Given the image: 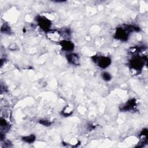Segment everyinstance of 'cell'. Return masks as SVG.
I'll return each instance as SVG.
<instances>
[{
  "instance_id": "6da1fadb",
  "label": "cell",
  "mask_w": 148,
  "mask_h": 148,
  "mask_svg": "<svg viewBox=\"0 0 148 148\" xmlns=\"http://www.w3.org/2000/svg\"><path fill=\"white\" fill-rule=\"evenodd\" d=\"M92 58L93 61L97 64V65L102 68L108 67L111 63V60L109 57L94 56Z\"/></svg>"
},
{
  "instance_id": "7a4b0ae2",
  "label": "cell",
  "mask_w": 148,
  "mask_h": 148,
  "mask_svg": "<svg viewBox=\"0 0 148 148\" xmlns=\"http://www.w3.org/2000/svg\"><path fill=\"white\" fill-rule=\"evenodd\" d=\"M147 59L144 60L143 57H135L132 60H131L130 64L132 68L135 70H139L142 69L144 65V62L146 61Z\"/></svg>"
},
{
  "instance_id": "3957f363",
  "label": "cell",
  "mask_w": 148,
  "mask_h": 148,
  "mask_svg": "<svg viewBox=\"0 0 148 148\" xmlns=\"http://www.w3.org/2000/svg\"><path fill=\"white\" fill-rule=\"evenodd\" d=\"M37 21L38 22V24L40 27L44 30L45 31L47 32L49 30V28L51 25V21L48 20L47 18L42 16H38L37 17Z\"/></svg>"
},
{
  "instance_id": "277c9868",
  "label": "cell",
  "mask_w": 148,
  "mask_h": 148,
  "mask_svg": "<svg viewBox=\"0 0 148 148\" xmlns=\"http://www.w3.org/2000/svg\"><path fill=\"white\" fill-rule=\"evenodd\" d=\"M60 44L61 45L62 49L67 51H72L74 49L73 43L69 40H64L61 41Z\"/></svg>"
},
{
  "instance_id": "5b68a950",
  "label": "cell",
  "mask_w": 148,
  "mask_h": 148,
  "mask_svg": "<svg viewBox=\"0 0 148 148\" xmlns=\"http://www.w3.org/2000/svg\"><path fill=\"white\" fill-rule=\"evenodd\" d=\"M136 106L135 100L134 99H132L129 100L126 104L121 108L122 110H131L134 109Z\"/></svg>"
},
{
  "instance_id": "8992f818",
  "label": "cell",
  "mask_w": 148,
  "mask_h": 148,
  "mask_svg": "<svg viewBox=\"0 0 148 148\" xmlns=\"http://www.w3.org/2000/svg\"><path fill=\"white\" fill-rule=\"evenodd\" d=\"M66 58L68 61L74 65H77L79 64V56L74 53L72 54H69L66 55Z\"/></svg>"
},
{
  "instance_id": "52a82bcc",
  "label": "cell",
  "mask_w": 148,
  "mask_h": 148,
  "mask_svg": "<svg viewBox=\"0 0 148 148\" xmlns=\"http://www.w3.org/2000/svg\"><path fill=\"white\" fill-rule=\"evenodd\" d=\"M22 140L27 143H32L35 140V136L34 135H31L29 136L23 137Z\"/></svg>"
},
{
  "instance_id": "ba28073f",
  "label": "cell",
  "mask_w": 148,
  "mask_h": 148,
  "mask_svg": "<svg viewBox=\"0 0 148 148\" xmlns=\"http://www.w3.org/2000/svg\"><path fill=\"white\" fill-rule=\"evenodd\" d=\"M1 32H3V33L8 34H10L12 32L10 28L8 25H6V24H3L2 26Z\"/></svg>"
},
{
  "instance_id": "9c48e42d",
  "label": "cell",
  "mask_w": 148,
  "mask_h": 148,
  "mask_svg": "<svg viewBox=\"0 0 148 148\" xmlns=\"http://www.w3.org/2000/svg\"><path fill=\"white\" fill-rule=\"evenodd\" d=\"M102 76L103 79L104 80H105V81L110 80L111 79V77H112L110 74L109 73H108V72H103L102 73Z\"/></svg>"
},
{
  "instance_id": "30bf717a",
  "label": "cell",
  "mask_w": 148,
  "mask_h": 148,
  "mask_svg": "<svg viewBox=\"0 0 148 148\" xmlns=\"http://www.w3.org/2000/svg\"><path fill=\"white\" fill-rule=\"evenodd\" d=\"M39 123L45 126H49L51 124V123L49 121L47 120H43V119L40 120Z\"/></svg>"
}]
</instances>
